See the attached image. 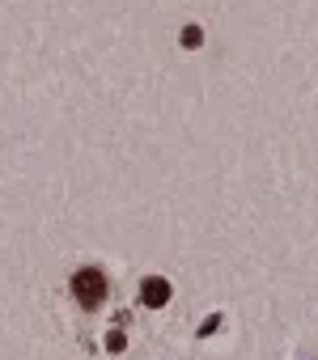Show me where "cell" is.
<instances>
[{
	"mask_svg": "<svg viewBox=\"0 0 318 360\" xmlns=\"http://www.w3.org/2000/svg\"><path fill=\"white\" fill-rule=\"evenodd\" d=\"M140 301L153 305V309H157V305H166V301H170V284H166L162 276H148V280L140 284Z\"/></svg>",
	"mask_w": 318,
	"mask_h": 360,
	"instance_id": "2",
	"label": "cell"
},
{
	"mask_svg": "<svg viewBox=\"0 0 318 360\" xmlns=\"http://www.w3.org/2000/svg\"><path fill=\"white\" fill-rule=\"evenodd\" d=\"M72 297H77L85 309H98V305L106 301V276H102L98 267H81V271L72 276Z\"/></svg>",
	"mask_w": 318,
	"mask_h": 360,
	"instance_id": "1",
	"label": "cell"
},
{
	"mask_svg": "<svg viewBox=\"0 0 318 360\" xmlns=\"http://www.w3.org/2000/svg\"><path fill=\"white\" fill-rule=\"evenodd\" d=\"M183 43H187V47H200V30H196V26H187V30H183Z\"/></svg>",
	"mask_w": 318,
	"mask_h": 360,
	"instance_id": "3",
	"label": "cell"
}]
</instances>
